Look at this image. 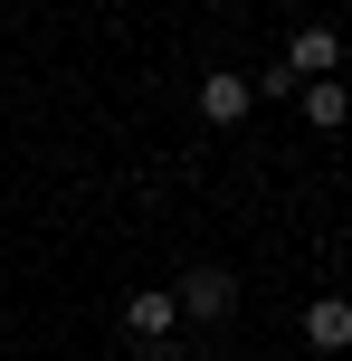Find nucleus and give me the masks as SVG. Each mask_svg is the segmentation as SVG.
I'll return each mask as SVG.
<instances>
[{
    "label": "nucleus",
    "mask_w": 352,
    "mask_h": 361,
    "mask_svg": "<svg viewBox=\"0 0 352 361\" xmlns=\"http://www.w3.org/2000/svg\"><path fill=\"white\" fill-rule=\"evenodd\" d=\"M248 105H257V86H248V76H200V114H210V124H248Z\"/></svg>",
    "instance_id": "nucleus-5"
},
{
    "label": "nucleus",
    "mask_w": 352,
    "mask_h": 361,
    "mask_svg": "<svg viewBox=\"0 0 352 361\" xmlns=\"http://www.w3.org/2000/svg\"><path fill=\"white\" fill-rule=\"evenodd\" d=\"M124 324L143 333V343H162V333L181 324V295H171V286H133V295H124Z\"/></svg>",
    "instance_id": "nucleus-3"
},
{
    "label": "nucleus",
    "mask_w": 352,
    "mask_h": 361,
    "mask_svg": "<svg viewBox=\"0 0 352 361\" xmlns=\"http://www.w3.org/2000/svg\"><path fill=\"white\" fill-rule=\"evenodd\" d=\"M305 124H315V133H343V124H352V95L334 86V76H315V86H305Z\"/></svg>",
    "instance_id": "nucleus-6"
},
{
    "label": "nucleus",
    "mask_w": 352,
    "mask_h": 361,
    "mask_svg": "<svg viewBox=\"0 0 352 361\" xmlns=\"http://www.w3.org/2000/svg\"><path fill=\"white\" fill-rule=\"evenodd\" d=\"M334 57H343V38H334V29H296V38H286V57H277V67L296 76V86H315V76H334Z\"/></svg>",
    "instance_id": "nucleus-2"
},
{
    "label": "nucleus",
    "mask_w": 352,
    "mask_h": 361,
    "mask_svg": "<svg viewBox=\"0 0 352 361\" xmlns=\"http://www.w3.org/2000/svg\"><path fill=\"white\" fill-rule=\"evenodd\" d=\"M171 295H181V314H200V324H229V305H238V276H229V267H190Z\"/></svg>",
    "instance_id": "nucleus-1"
},
{
    "label": "nucleus",
    "mask_w": 352,
    "mask_h": 361,
    "mask_svg": "<svg viewBox=\"0 0 352 361\" xmlns=\"http://www.w3.org/2000/svg\"><path fill=\"white\" fill-rule=\"evenodd\" d=\"M305 343L315 352H352V295H315L305 305Z\"/></svg>",
    "instance_id": "nucleus-4"
}]
</instances>
